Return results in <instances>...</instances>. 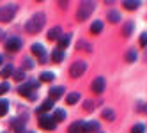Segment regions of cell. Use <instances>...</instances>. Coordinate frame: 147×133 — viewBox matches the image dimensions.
<instances>
[{
  "instance_id": "obj_32",
  "label": "cell",
  "mask_w": 147,
  "mask_h": 133,
  "mask_svg": "<svg viewBox=\"0 0 147 133\" xmlns=\"http://www.w3.org/2000/svg\"><path fill=\"white\" fill-rule=\"evenodd\" d=\"M7 90H11V85H9L7 82H4V84H0V96H2V94H5Z\"/></svg>"
},
{
  "instance_id": "obj_13",
  "label": "cell",
  "mask_w": 147,
  "mask_h": 133,
  "mask_svg": "<svg viewBox=\"0 0 147 133\" xmlns=\"http://www.w3.org/2000/svg\"><path fill=\"white\" fill-rule=\"evenodd\" d=\"M60 36H62V28H60V27L50 28V32H48V39H50V41H59Z\"/></svg>"
},
{
  "instance_id": "obj_24",
  "label": "cell",
  "mask_w": 147,
  "mask_h": 133,
  "mask_svg": "<svg viewBox=\"0 0 147 133\" xmlns=\"http://www.w3.org/2000/svg\"><path fill=\"white\" fill-rule=\"evenodd\" d=\"M101 115H103V119H107V121H113L115 119V112L112 108H105Z\"/></svg>"
},
{
  "instance_id": "obj_36",
  "label": "cell",
  "mask_w": 147,
  "mask_h": 133,
  "mask_svg": "<svg viewBox=\"0 0 147 133\" xmlns=\"http://www.w3.org/2000/svg\"><path fill=\"white\" fill-rule=\"evenodd\" d=\"M144 59H145V62H147V48H145V52H144Z\"/></svg>"
},
{
  "instance_id": "obj_23",
  "label": "cell",
  "mask_w": 147,
  "mask_h": 133,
  "mask_svg": "<svg viewBox=\"0 0 147 133\" xmlns=\"http://www.w3.org/2000/svg\"><path fill=\"white\" fill-rule=\"evenodd\" d=\"M101 30H103V23L99 22V20H96V22L90 25V32H92V34H99Z\"/></svg>"
},
{
  "instance_id": "obj_25",
  "label": "cell",
  "mask_w": 147,
  "mask_h": 133,
  "mask_svg": "<svg viewBox=\"0 0 147 133\" xmlns=\"http://www.w3.org/2000/svg\"><path fill=\"white\" fill-rule=\"evenodd\" d=\"M62 59H64L62 50H55V52H51V60H53V62H62Z\"/></svg>"
},
{
  "instance_id": "obj_19",
  "label": "cell",
  "mask_w": 147,
  "mask_h": 133,
  "mask_svg": "<svg viewBox=\"0 0 147 133\" xmlns=\"http://www.w3.org/2000/svg\"><path fill=\"white\" fill-rule=\"evenodd\" d=\"M51 117H53V121H55V122H60V121H64V119H66V110H62V108H57V110L53 112V115H51Z\"/></svg>"
},
{
  "instance_id": "obj_4",
  "label": "cell",
  "mask_w": 147,
  "mask_h": 133,
  "mask_svg": "<svg viewBox=\"0 0 147 133\" xmlns=\"http://www.w3.org/2000/svg\"><path fill=\"white\" fill-rule=\"evenodd\" d=\"M85 69H87L85 60H75V62L71 64V68H69V75L73 78H78V76H82L83 73H85Z\"/></svg>"
},
{
  "instance_id": "obj_15",
  "label": "cell",
  "mask_w": 147,
  "mask_h": 133,
  "mask_svg": "<svg viewBox=\"0 0 147 133\" xmlns=\"http://www.w3.org/2000/svg\"><path fill=\"white\" fill-rule=\"evenodd\" d=\"M69 43H71V34H62V36L59 37V50L67 48Z\"/></svg>"
},
{
  "instance_id": "obj_27",
  "label": "cell",
  "mask_w": 147,
  "mask_h": 133,
  "mask_svg": "<svg viewBox=\"0 0 147 133\" xmlns=\"http://www.w3.org/2000/svg\"><path fill=\"white\" fill-rule=\"evenodd\" d=\"M55 78V75L51 73V71H45V73H41V82H51Z\"/></svg>"
},
{
  "instance_id": "obj_16",
  "label": "cell",
  "mask_w": 147,
  "mask_h": 133,
  "mask_svg": "<svg viewBox=\"0 0 147 133\" xmlns=\"http://www.w3.org/2000/svg\"><path fill=\"white\" fill-rule=\"evenodd\" d=\"M83 124H85V122L83 121H76V122H73V124L69 126V133H83Z\"/></svg>"
},
{
  "instance_id": "obj_30",
  "label": "cell",
  "mask_w": 147,
  "mask_h": 133,
  "mask_svg": "<svg viewBox=\"0 0 147 133\" xmlns=\"http://www.w3.org/2000/svg\"><path fill=\"white\" fill-rule=\"evenodd\" d=\"M14 80H16V82H22V80H25V71H23V69H18V71H14Z\"/></svg>"
},
{
  "instance_id": "obj_14",
  "label": "cell",
  "mask_w": 147,
  "mask_h": 133,
  "mask_svg": "<svg viewBox=\"0 0 147 133\" xmlns=\"http://www.w3.org/2000/svg\"><path fill=\"white\" fill-rule=\"evenodd\" d=\"M133 28H135V23L131 22V20H129V22H126V23L122 25V36H124V37H129V36L133 34Z\"/></svg>"
},
{
  "instance_id": "obj_35",
  "label": "cell",
  "mask_w": 147,
  "mask_h": 133,
  "mask_svg": "<svg viewBox=\"0 0 147 133\" xmlns=\"http://www.w3.org/2000/svg\"><path fill=\"white\" fill-rule=\"evenodd\" d=\"M140 46L147 48V32H144V34L140 36Z\"/></svg>"
},
{
  "instance_id": "obj_20",
  "label": "cell",
  "mask_w": 147,
  "mask_h": 133,
  "mask_svg": "<svg viewBox=\"0 0 147 133\" xmlns=\"http://www.w3.org/2000/svg\"><path fill=\"white\" fill-rule=\"evenodd\" d=\"M13 73H14V68H13L11 64H7V66L2 68V71H0V76H2V78H7V76H11Z\"/></svg>"
},
{
  "instance_id": "obj_21",
  "label": "cell",
  "mask_w": 147,
  "mask_h": 133,
  "mask_svg": "<svg viewBox=\"0 0 147 133\" xmlns=\"http://www.w3.org/2000/svg\"><path fill=\"white\" fill-rule=\"evenodd\" d=\"M136 59H138V53H136V50H128V52H126V60H128V62H136Z\"/></svg>"
},
{
  "instance_id": "obj_17",
  "label": "cell",
  "mask_w": 147,
  "mask_h": 133,
  "mask_svg": "<svg viewBox=\"0 0 147 133\" xmlns=\"http://www.w3.org/2000/svg\"><path fill=\"white\" fill-rule=\"evenodd\" d=\"M51 107H53V101H51V99H46V101H43V103H41V107L37 108V114H41V115H43L45 112L51 110Z\"/></svg>"
},
{
  "instance_id": "obj_3",
  "label": "cell",
  "mask_w": 147,
  "mask_h": 133,
  "mask_svg": "<svg viewBox=\"0 0 147 133\" xmlns=\"http://www.w3.org/2000/svg\"><path fill=\"white\" fill-rule=\"evenodd\" d=\"M94 9H96V4L90 2V0H85V2L80 4L78 11H76V18L80 20V22H83V20H87V18L94 13Z\"/></svg>"
},
{
  "instance_id": "obj_8",
  "label": "cell",
  "mask_w": 147,
  "mask_h": 133,
  "mask_svg": "<svg viewBox=\"0 0 147 133\" xmlns=\"http://www.w3.org/2000/svg\"><path fill=\"white\" fill-rule=\"evenodd\" d=\"M22 48V39L20 37H9L5 41V50L7 52H18Z\"/></svg>"
},
{
  "instance_id": "obj_10",
  "label": "cell",
  "mask_w": 147,
  "mask_h": 133,
  "mask_svg": "<svg viewBox=\"0 0 147 133\" xmlns=\"http://www.w3.org/2000/svg\"><path fill=\"white\" fill-rule=\"evenodd\" d=\"M64 87H60V85H57V87H51L50 89V99L51 101H55V99H59V98H62V94H64Z\"/></svg>"
},
{
  "instance_id": "obj_5",
  "label": "cell",
  "mask_w": 147,
  "mask_h": 133,
  "mask_svg": "<svg viewBox=\"0 0 147 133\" xmlns=\"http://www.w3.org/2000/svg\"><path fill=\"white\" fill-rule=\"evenodd\" d=\"M16 14V5L9 4V5H2L0 7V22H11Z\"/></svg>"
},
{
  "instance_id": "obj_26",
  "label": "cell",
  "mask_w": 147,
  "mask_h": 133,
  "mask_svg": "<svg viewBox=\"0 0 147 133\" xmlns=\"http://www.w3.org/2000/svg\"><path fill=\"white\" fill-rule=\"evenodd\" d=\"M7 110H9V101L0 99V117H4L7 114Z\"/></svg>"
},
{
  "instance_id": "obj_2",
  "label": "cell",
  "mask_w": 147,
  "mask_h": 133,
  "mask_svg": "<svg viewBox=\"0 0 147 133\" xmlns=\"http://www.w3.org/2000/svg\"><path fill=\"white\" fill-rule=\"evenodd\" d=\"M37 89H39V80H30L27 84L20 85L18 92L25 98H28V99H36L37 98Z\"/></svg>"
},
{
  "instance_id": "obj_11",
  "label": "cell",
  "mask_w": 147,
  "mask_h": 133,
  "mask_svg": "<svg viewBox=\"0 0 147 133\" xmlns=\"http://www.w3.org/2000/svg\"><path fill=\"white\" fill-rule=\"evenodd\" d=\"M99 130V122L98 121H90V122H85L83 124V133H94Z\"/></svg>"
},
{
  "instance_id": "obj_28",
  "label": "cell",
  "mask_w": 147,
  "mask_h": 133,
  "mask_svg": "<svg viewBox=\"0 0 147 133\" xmlns=\"http://www.w3.org/2000/svg\"><path fill=\"white\" fill-rule=\"evenodd\" d=\"M108 20H110L112 23H117L119 20H121V14L117 11H108Z\"/></svg>"
},
{
  "instance_id": "obj_38",
  "label": "cell",
  "mask_w": 147,
  "mask_h": 133,
  "mask_svg": "<svg viewBox=\"0 0 147 133\" xmlns=\"http://www.w3.org/2000/svg\"><path fill=\"white\" fill-rule=\"evenodd\" d=\"M23 133H32V131H23Z\"/></svg>"
},
{
  "instance_id": "obj_22",
  "label": "cell",
  "mask_w": 147,
  "mask_h": 133,
  "mask_svg": "<svg viewBox=\"0 0 147 133\" xmlns=\"http://www.w3.org/2000/svg\"><path fill=\"white\" fill-rule=\"evenodd\" d=\"M78 99H80V94H78V92H71V94L66 96V103H67V105H75Z\"/></svg>"
},
{
  "instance_id": "obj_18",
  "label": "cell",
  "mask_w": 147,
  "mask_h": 133,
  "mask_svg": "<svg viewBox=\"0 0 147 133\" xmlns=\"http://www.w3.org/2000/svg\"><path fill=\"white\" fill-rule=\"evenodd\" d=\"M122 5L128 9V11H135V9L140 7V2H138V0H124Z\"/></svg>"
},
{
  "instance_id": "obj_31",
  "label": "cell",
  "mask_w": 147,
  "mask_h": 133,
  "mask_svg": "<svg viewBox=\"0 0 147 133\" xmlns=\"http://www.w3.org/2000/svg\"><path fill=\"white\" fill-rule=\"evenodd\" d=\"M78 48H83L85 52H92V46L89 43H85V41H78Z\"/></svg>"
},
{
  "instance_id": "obj_33",
  "label": "cell",
  "mask_w": 147,
  "mask_h": 133,
  "mask_svg": "<svg viewBox=\"0 0 147 133\" xmlns=\"http://www.w3.org/2000/svg\"><path fill=\"white\" fill-rule=\"evenodd\" d=\"M83 108H85V112H92L96 108V105H94L92 101H85V103H83Z\"/></svg>"
},
{
  "instance_id": "obj_1",
  "label": "cell",
  "mask_w": 147,
  "mask_h": 133,
  "mask_svg": "<svg viewBox=\"0 0 147 133\" xmlns=\"http://www.w3.org/2000/svg\"><path fill=\"white\" fill-rule=\"evenodd\" d=\"M45 22H46L45 13H36L30 20H27V23H25V30H27L28 34H37L39 30L45 27Z\"/></svg>"
},
{
  "instance_id": "obj_37",
  "label": "cell",
  "mask_w": 147,
  "mask_h": 133,
  "mask_svg": "<svg viewBox=\"0 0 147 133\" xmlns=\"http://www.w3.org/2000/svg\"><path fill=\"white\" fill-rule=\"evenodd\" d=\"M2 60H4V59H2V55H0V66H2Z\"/></svg>"
},
{
  "instance_id": "obj_29",
  "label": "cell",
  "mask_w": 147,
  "mask_h": 133,
  "mask_svg": "<svg viewBox=\"0 0 147 133\" xmlns=\"http://www.w3.org/2000/svg\"><path fill=\"white\" fill-rule=\"evenodd\" d=\"M144 131H145V126L142 122H136V124L131 128V133H144Z\"/></svg>"
},
{
  "instance_id": "obj_9",
  "label": "cell",
  "mask_w": 147,
  "mask_h": 133,
  "mask_svg": "<svg viewBox=\"0 0 147 133\" xmlns=\"http://www.w3.org/2000/svg\"><path fill=\"white\" fill-rule=\"evenodd\" d=\"M105 85H107V82H105V78H103V76H96L90 87H92V90H94L96 94H101L103 90H105Z\"/></svg>"
},
{
  "instance_id": "obj_34",
  "label": "cell",
  "mask_w": 147,
  "mask_h": 133,
  "mask_svg": "<svg viewBox=\"0 0 147 133\" xmlns=\"http://www.w3.org/2000/svg\"><path fill=\"white\" fill-rule=\"evenodd\" d=\"M23 66H25V69H32V68H34L32 59H25V60H23Z\"/></svg>"
},
{
  "instance_id": "obj_12",
  "label": "cell",
  "mask_w": 147,
  "mask_h": 133,
  "mask_svg": "<svg viewBox=\"0 0 147 133\" xmlns=\"http://www.w3.org/2000/svg\"><path fill=\"white\" fill-rule=\"evenodd\" d=\"M11 126L16 133H23V126H25V119H13Z\"/></svg>"
},
{
  "instance_id": "obj_6",
  "label": "cell",
  "mask_w": 147,
  "mask_h": 133,
  "mask_svg": "<svg viewBox=\"0 0 147 133\" xmlns=\"http://www.w3.org/2000/svg\"><path fill=\"white\" fill-rule=\"evenodd\" d=\"M39 126L43 128V130L53 131V130L57 128V122L53 121V117H51V115H46V114H43V115H39Z\"/></svg>"
},
{
  "instance_id": "obj_7",
  "label": "cell",
  "mask_w": 147,
  "mask_h": 133,
  "mask_svg": "<svg viewBox=\"0 0 147 133\" xmlns=\"http://www.w3.org/2000/svg\"><path fill=\"white\" fill-rule=\"evenodd\" d=\"M32 53L39 59V64H46L48 55H46V52H45V46H43V45L34 43V45H32Z\"/></svg>"
}]
</instances>
